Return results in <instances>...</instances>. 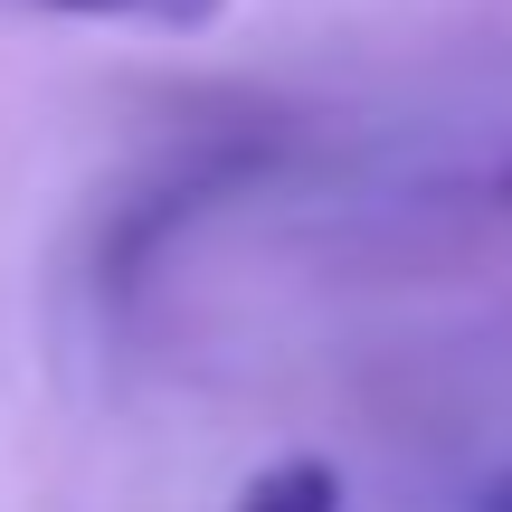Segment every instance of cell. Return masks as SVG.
<instances>
[{"label": "cell", "instance_id": "7a4b0ae2", "mask_svg": "<svg viewBox=\"0 0 512 512\" xmlns=\"http://www.w3.org/2000/svg\"><path fill=\"white\" fill-rule=\"evenodd\" d=\"M38 10H67V19H133V29H209L228 0H38Z\"/></svg>", "mask_w": 512, "mask_h": 512}, {"label": "cell", "instance_id": "3957f363", "mask_svg": "<svg viewBox=\"0 0 512 512\" xmlns=\"http://www.w3.org/2000/svg\"><path fill=\"white\" fill-rule=\"evenodd\" d=\"M484 512H512V484H503V494H494V503H484Z\"/></svg>", "mask_w": 512, "mask_h": 512}, {"label": "cell", "instance_id": "6da1fadb", "mask_svg": "<svg viewBox=\"0 0 512 512\" xmlns=\"http://www.w3.org/2000/svg\"><path fill=\"white\" fill-rule=\"evenodd\" d=\"M238 512H342V465L332 456H275L266 475H247Z\"/></svg>", "mask_w": 512, "mask_h": 512}]
</instances>
